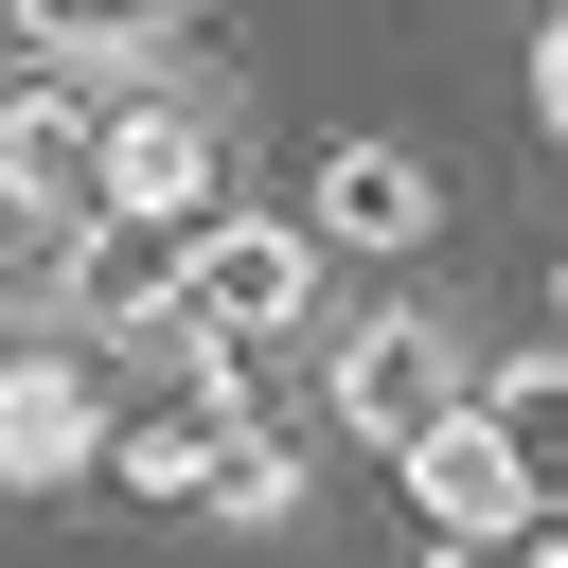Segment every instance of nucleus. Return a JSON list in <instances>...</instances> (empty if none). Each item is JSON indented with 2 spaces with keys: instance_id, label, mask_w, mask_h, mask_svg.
<instances>
[{
  "instance_id": "1",
  "label": "nucleus",
  "mask_w": 568,
  "mask_h": 568,
  "mask_svg": "<svg viewBox=\"0 0 568 568\" xmlns=\"http://www.w3.org/2000/svg\"><path fill=\"white\" fill-rule=\"evenodd\" d=\"M178 284V337L195 355H284V337H320V248H302V213H195V248L160 266Z\"/></svg>"
},
{
  "instance_id": "2",
  "label": "nucleus",
  "mask_w": 568,
  "mask_h": 568,
  "mask_svg": "<svg viewBox=\"0 0 568 568\" xmlns=\"http://www.w3.org/2000/svg\"><path fill=\"white\" fill-rule=\"evenodd\" d=\"M462 390H479V337H462L444 302H408V284H390L373 320H337V337H320V408H337L373 462H390V444H426Z\"/></svg>"
},
{
  "instance_id": "3",
  "label": "nucleus",
  "mask_w": 568,
  "mask_h": 568,
  "mask_svg": "<svg viewBox=\"0 0 568 568\" xmlns=\"http://www.w3.org/2000/svg\"><path fill=\"white\" fill-rule=\"evenodd\" d=\"M213 195H231L213 89H106V124H89V213H106V231H195Z\"/></svg>"
},
{
  "instance_id": "4",
  "label": "nucleus",
  "mask_w": 568,
  "mask_h": 568,
  "mask_svg": "<svg viewBox=\"0 0 568 568\" xmlns=\"http://www.w3.org/2000/svg\"><path fill=\"white\" fill-rule=\"evenodd\" d=\"M302 248L337 266H408V248H444V160L426 142H320V195H302Z\"/></svg>"
},
{
  "instance_id": "5",
  "label": "nucleus",
  "mask_w": 568,
  "mask_h": 568,
  "mask_svg": "<svg viewBox=\"0 0 568 568\" xmlns=\"http://www.w3.org/2000/svg\"><path fill=\"white\" fill-rule=\"evenodd\" d=\"M390 479H408V515H426L444 550L532 532V426H497V408H444L426 444H390Z\"/></svg>"
},
{
  "instance_id": "6",
  "label": "nucleus",
  "mask_w": 568,
  "mask_h": 568,
  "mask_svg": "<svg viewBox=\"0 0 568 568\" xmlns=\"http://www.w3.org/2000/svg\"><path fill=\"white\" fill-rule=\"evenodd\" d=\"M71 479H106V373L71 337H36V355H0V497H71Z\"/></svg>"
},
{
  "instance_id": "7",
  "label": "nucleus",
  "mask_w": 568,
  "mask_h": 568,
  "mask_svg": "<svg viewBox=\"0 0 568 568\" xmlns=\"http://www.w3.org/2000/svg\"><path fill=\"white\" fill-rule=\"evenodd\" d=\"M0 18H18V53L53 89H178V18L195 0H0Z\"/></svg>"
},
{
  "instance_id": "8",
  "label": "nucleus",
  "mask_w": 568,
  "mask_h": 568,
  "mask_svg": "<svg viewBox=\"0 0 568 568\" xmlns=\"http://www.w3.org/2000/svg\"><path fill=\"white\" fill-rule=\"evenodd\" d=\"M89 124H106V89H53V71L0 89V213L18 231H89Z\"/></svg>"
},
{
  "instance_id": "9",
  "label": "nucleus",
  "mask_w": 568,
  "mask_h": 568,
  "mask_svg": "<svg viewBox=\"0 0 568 568\" xmlns=\"http://www.w3.org/2000/svg\"><path fill=\"white\" fill-rule=\"evenodd\" d=\"M195 497H213L231 532H302V497H320V479H302V444H266V426H213V479H195Z\"/></svg>"
},
{
  "instance_id": "10",
  "label": "nucleus",
  "mask_w": 568,
  "mask_h": 568,
  "mask_svg": "<svg viewBox=\"0 0 568 568\" xmlns=\"http://www.w3.org/2000/svg\"><path fill=\"white\" fill-rule=\"evenodd\" d=\"M106 462H124V497H195V479H213V426L160 408V426H106Z\"/></svg>"
},
{
  "instance_id": "11",
  "label": "nucleus",
  "mask_w": 568,
  "mask_h": 568,
  "mask_svg": "<svg viewBox=\"0 0 568 568\" xmlns=\"http://www.w3.org/2000/svg\"><path fill=\"white\" fill-rule=\"evenodd\" d=\"M426 568H568V532H497V550H426Z\"/></svg>"
}]
</instances>
